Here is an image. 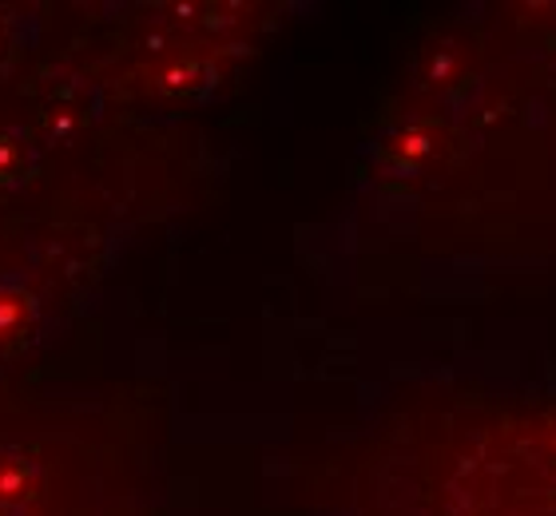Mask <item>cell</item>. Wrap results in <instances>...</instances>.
I'll return each instance as SVG.
<instances>
[{
	"label": "cell",
	"mask_w": 556,
	"mask_h": 516,
	"mask_svg": "<svg viewBox=\"0 0 556 516\" xmlns=\"http://www.w3.org/2000/svg\"><path fill=\"white\" fill-rule=\"evenodd\" d=\"M438 516H556V410L477 405L450 425Z\"/></svg>",
	"instance_id": "1"
}]
</instances>
